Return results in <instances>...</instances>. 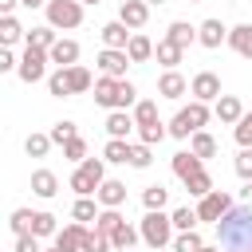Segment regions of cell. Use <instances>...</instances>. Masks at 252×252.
Here are the masks:
<instances>
[{
    "label": "cell",
    "instance_id": "obj_1",
    "mask_svg": "<svg viewBox=\"0 0 252 252\" xmlns=\"http://www.w3.org/2000/svg\"><path fill=\"white\" fill-rule=\"evenodd\" d=\"M217 244L220 252H252V201L232 205L217 220Z\"/></svg>",
    "mask_w": 252,
    "mask_h": 252
},
{
    "label": "cell",
    "instance_id": "obj_2",
    "mask_svg": "<svg viewBox=\"0 0 252 252\" xmlns=\"http://www.w3.org/2000/svg\"><path fill=\"white\" fill-rule=\"evenodd\" d=\"M94 102L98 106H106V110H130L134 102H138V91H134V83L130 79H98L94 83Z\"/></svg>",
    "mask_w": 252,
    "mask_h": 252
},
{
    "label": "cell",
    "instance_id": "obj_3",
    "mask_svg": "<svg viewBox=\"0 0 252 252\" xmlns=\"http://www.w3.org/2000/svg\"><path fill=\"white\" fill-rule=\"evenodd\" d=\"M205 122H209V106H205V102H189V106H181V110L169 118L165 134H169V138H193L197 130H205Z\"/></svg>",
    "mask_w": 252,
    "mask_h": 252
},
{
    "label": "cell",
    "instance_id": "obj_4",
    "mask_svg": "<svg viewBox=\"0 0 252 252\" xmlns=\"http://www.w3.org/2000/svg\"><path fill=\"white\" fill-rule=\"evenodd\" d=\"M102 181H106V161L102 158H83L75 165V173H71V189L79 197H94Z\"/></svg>",
    "mask_w": 252,
    "mask_h": 252
},
{
    "label": "cell",
    "instance_id": "obj_5",
    "mask_svg": "<svg viewBox=\"0 0 252 252\" xmlns=\"http://www.w3.org/2000/svg\"><path fill=\"white\" fill-rule=\"evenodd\" d=\"M138 232H142V240H146L154 252L173 244V220H169L165 213H146V217H142V224H138Z\"/></svg>",
    "mask_w": 252,
    "mask_h": 252
},
{
    "label": "cell",
    "instance_id": "obj_6",
    "mask_svg": "<svg viewBox=\"0 0 252 252\" xmlns=\"http://www.w3.org/2000/svg\"><path fill=\"white\" fill-rule=\"evenodd\" d=\"M43 12H47V24L55 32H71V28L83 24V4L79 0H47Z\"/></svg>",
    "mask_w": 252,
    "mask_h": 252
},
{
    "label": "cell",
    "instance_id": "obj_7",
    "mask_svg": "<svg viewBox=\"0 0 252 252\" xmlns=\"http://www.w3.org/2000/svg\"><path fill=\"white\" fill-rule=\"evenodd\" d=\"M47 51H39V47H24V55H20V63H16V75L32 87V83H43L47 79Z\"/></svg>",
    "mask_w": 252,
    "mask_h": 252
},
{
    "label": "cell",
    "instance_id": "obj_8",
    "mask_svg": "<svg viewBox=\"0 0 252 252\" xmlns=\"http://www.w3.org/2000/svg\"><path fill=\"white\" fill-rule=\"evenodd\" d=\"M232 209V197L224 193V189H213V193H205L201 201H197V220H209V224H217L224 213Z\"/></svg>",
    "mask_w": 252,
    "mask_h": 252
},
{
    "label": "cell",
    "instance_id": "obj_9",
    "mask_svg": "<svg viewBox=\"0 0 252 252\" xmlns=\"http://www.w3.org/2000/svg\"><path fill=\"white\" fill-rule=\"evenodd\" d=\"M189 94H193V102H217L220 98V79L213 75V71H197L193 79H189Z\"/></svg>",
    "mask_w": 252,
    "mask_h": 252
},
{
    "label": "cell",
    "instance_id": "obj_10",
    "mask_svg": "<svg viewBox=\"0 0 252 252\" xmlns=\"http://www.w3.org/2000/svg\"><path fill=\"white\" fill-rule=\"evenodd\" d=\"M94 63H98V71H102L106 79H126V67H130V55H126V51H114V47H102Z\"/></svg>",
    "mask_w": 252,
    "mask_h": 252
},
{
    "label": "cell",
    "instance_id": "obj_11",
    "mask_svg": "<svg viewBox=\"0 0 252 252\" xmlns=\"http://www.w3.org/2000/svg\"><path fill=\"white\" fill-rule=\"evenodd\" d=\"M94 201H98V209H122V205H126V181H118V177H106V181L98 185Z\"/></svg>",
    "mask_w": 252,
    "mask_h": 252
},
{
    "label": "cell",
    "instance_id": "obj_12",
    "mask_svg": "<svg viewBox=\"0 0 252 252\" xmlns=\"http://www.w3.org/2000/svg\"><path fill=\"white\" fill-rule=\"evenodd\" d=\"M118 20H122L130 32H138V28H146V20H150V4H146V0H122Z\"/></svg>",
    "mask_w": 252,
    "mask_h": 252
},
{
    "label": "cell",
    "instance_id": "obj_13",
    "mask_svg": "<svg viewBox=\"0 0 252 252\" xmlns=\"http://www.w3.org/2000/svg\"><path fill=\"white\" fill-rule=\"evenodd\" d=\"M169 165H173V173H177V181H181V185H185L189 177H197V173H205V161H201L197 154H189V150H181V154H173V161H169Z\"/></svg>",
    "mask_w": 252,
    "mask_h": 252
},
{
    "label": "cell",
    "instance_id": "obj_14",
    "mask_svg": "<svg viewBox=\"0 0 252 252\" xmlns=\"http://www.w3.org/2000/svg\"><path fill=\"white\" fill-rule=\"evenodd\" d=\"M98 35H102V47L126 51V43H130V35H134V32H130L122 20H110V24H102V32H98Z\"/></svg>",
    "mask_w": 252,
    "mask_h": 252
},
{
    "label": "cell",
    "instance_id": "obj_15",
    "mask_svg": "<svg viewBox=\"0 0 252 252\" xmlns=\"http://www.w3.org/2000/svg\"><path fill=\"white\" fill-rule=\"evenodd\" d=\"M224 39H228V28L220 20H201L197 24V43L201 47H220Z\"/></svg>",
    "mask_w": 252,
    "mask_h": 252
},
{
    "label": "cell",
    "instance_id": "obj_16",
    "mask_svg": "<svg viewBox=\"0 0 252 252\" xmlns=\"http://www.w3.org/2000/svg\"><path fill=\"white\" fill-rule=\"evenodd\" d=\"M240 59H252V24H236V28H228V39H224Z\"/></svg>",
    "mask_w": 252,
    "mask_h": 252
},
{
    "label": "cell",
    "instance_id": "obj_17",
    "mask_svg": "<svg viewBox=\"0 0 252 252\" xmlns=\"http://www.w3.org/2000/svg\"><path fill=\"white\" fill-rule=\"evenodd\" d=\"M185 91H189V79H185L181 71H165V75L158 79V94H161V98H181Z\"/></svg>",
    "mask_w": 252,
    "mask_h": 252
},
{
    "label": "cell",
    "instance_id": "obj_18",
    "mask_svg": "<svg viewBox=\"0 0 252 252\" xmlns=\"http://www.w3.org/2000/svg\"><path fill=\"white\" fill-rule=\"evenodd\" d=\"M106 134L118 138V142H130V134H134V118H130L126 110H110V114H106Z\"/></svg>",
    "mask_w": 252,
    "mask_h": 252
},
{
    "label": "cell",
    "instance_id": "obj_19",
    "mask_svg": "<svg viewBox=\"0 0 252 252\" xmlns=\"http://www.w3.org/2000/svg\"><path fill=\"white\" fill-rule=\"evenodd\" d=\"M83 232H87V224H79V220L67 224V228H59L55 232V248L59 252H79L83 248Z\"/></svg>",
    "mask_w": 252,
    "mask_h": 252
},
{
    "label": "cell",
    "instance_id": "obj_20",
    "mask_svg": "<svg viewBox=\"0 0 252 252\" xmlns=\"http://www.w3.org/2000/svg\"><path fill=\"white\" fill-rule=\"evenodd\" d=\"M165 39H169L173 47H181V51H185L189 43H197V28H193V24H185V20H173V24L165 28Z\"/></svg>",
    "mask_w": 252,
    "mask_h": 252
},
{
    "label": "cell",
    "instance_id": "obj_21",
    "mask_svg": "<svg viewBox=\"0 0 252 252\" xmlns=\"http://www.w3.org/2000/svg\"><path fill=\"white\" fill-rule=\"evenodd\" d=\"M47 59L59 63V67H75L79 63V43L75 39H55V47L47 51Z\"/></svg>",
    "mask_w": 252,
    "mask_h": 252
},
{
    "label": "cell",
    "instance_id": "obj_22",
    "mask_svg": "<svg viewBox=\"0 0 252 252\" xmlns=\"http://www.w3.org/2000/svg\"><path fill=\"white\" fill-rule=\"evenodd\" d=\"M32 193L43 197V201H51V197L59 193V177H55L51 169H35V173H32Z\"/></svg>",
    "mask_w": 252,
    "mask_h": 252
},
{
    "label": "cell",
    "instance_id": "obj_23",
    "mask_svg": "<svg viewBox=\"0 0 252 252\" xmlns=\"http://www.w3.org/2000/svg\"><path fill=\"white\" fill-rule=\"evenodd\" d=\"M240 114H244V106H240L236 94H220V98H217V118H220L224 126H236Z\"/></svg>",
    "mask_w": 252,
    "mask_h": 252
},
{
    "label": "cell",
    "instance_id": "obj_24",
    "mask_svg": "<svg viewBox=\"0 0 252 252\" xmlns=\"http://www.w3.org/2000/svg\"><path fill=\"white\" fill-rule=\"evenodd\" d=\"M138 240H142V232H138L134 224H126V220H122V224L110 232V248H118V252H130Z\"/></svg>",
    "mask_w": 252,
    "mask_h": 252
},
{
    "label": "cell",
    "instance_id": "obj_25",
    "mask_svg": "<svg viewBox=\"0 0 252 252\" xmlns=\"http://www.w3.org/2000/svg\"><path fill=\"white\" fill-rule=\"evenodd\" d=\"M28 35V28L16 20V16H0V47H12V43H20Z\"/></svg>",
    "mask_w": 252,
    "mask_h": 252
},
{
    "label": "cell",
    "instance_id": "obj_26",
    "mask_svg": "<svg viewBox=\"0 0 252 252\" xmlns=\"http://www.w3.org/2000/svg\"><path fill=\"white\" fill-rule=\"evenodd\" d=\"M24 39H28V47H39V51H51L59 35H55V28H51V24H39V28H32V32L24 35Z\"/></svg>",
    "mask_w": 252,
    "mask_h": 252
},
{
    "label": "cell",
    "instance_id": "obj_27",
    "mask_svg": "<svg viewBox=\"0 0 252 252\" xmlns=\"http://www.w3.org/2000/svg\"><path fill=\"white\" fill-rule=\"evenodd\" d=\"M126 55H130V63H146V59L154 55V43H150V35L134 32V35H130V43H126Z\"/></svg>",
    "mask_w": 252,
    "mask_h": 252
},
{
    "label": "cell",
    "instance_id": "obj_28",
    "mask_svg": "<svg viewBox=\"0 0 252 252\" xmlns=\"http://www.w3.org/2000/svg\"><path fill=\"white\" fill-rule=\"evenodd\" d=\"M63 71H67V91H71V94H83V91H91V87H94V79H91V71H87V67H79V63H75V67H63Z\"/></svg>",
    "mask_w": 252,
    "mask_h": 252
},
{
    "label": "cell",
    "instance_id": "obj_29",
    "mask_svg": "<svg viewBox=\"0 0 252 252\" xmlns=\"http://www.w3.org/2000/svg\"><path fill=\"white\" fill-rule=\"evenodd\" d=\"M154 55H158V63L165 67V71H177V63H181V47H173L169 39H158V47H154Z\"/></svg>",
    "mask_w": 252,
    "mask_h": 252
},
{
    "label": "cell",
    "instance_id": "obj_30",
    "mask_svg": "<svg viewBox=\"0 0 252 252\" xmlns=\"http://www.w3.org/2000/svg\"><path fill=\"white\" fill-rule=\"evenodd\" d=\"M130 118H134V126H138V130H142V126H154V122H161V118H158V102H150V98L134 102V114H130Z\"/></svg>",
    "mask_w": 252,
    "mask_h": 252
},
{
    "label": "cell",
    "instance_id": "obj_31",
    "mask_svg": "<svg viewBox=\"0 0 252 252\" xmlns=\"http://www.w3.org/2000/svg\"><path fill=\"white\" fill-rule=\"evenodd\" d=\"M189 154H197L201 161H205V158H213V154H217V138H213V134H205V130H197V134L189 138Z\"/></svg>",
    "mask_w": 252,
    "mask_h": 252
},
{
    "label": "cell",
    "instance_id": "obj_32",
    "mask_svg": "<svg viewBox=\"0 0 252 252\" xmlns=\"http://www.w3.org/2000/svg\"><path fill=\"white\" fill-rule=\"evenodd\" d=\"M165 201H169V189H165V185H150V189H142V205H146V213H161Z\"/></svg>",
    "mask_w": 252,
    "mask_h": 252
},
{
    "label": "cell",
    "instance_id": "obj_33",
    "mask_svg": "<svg viewBox=\"0 0 252 252\" xmlns=\"http://www.w3.org/2000/svg\"><path fill=\"white\" fill-rule=\"evenodd\" d=\"M98 213H102V209H98V201H94V197H79V201L71 205V217H75L79 224H87V220H98Z\"/></svg>",
    "mask_w": 252,
    "mask_h": 252
},
{
    "label": "cell",
    "instance_id": "obj_34",
    "mask_svg": "<svg viewBox=\"0 0 252 252\" xmlns=\"http://www.w3.org/2000/svg\"><path fill=\"white\" fill-rule=\"evenodd\" d=\"M51 146H55L51 134H28V138H24V154H28V158H47Z\"/></svg>",
    "mask_w": 252,
    "mask_h": 252
},
{
    "label": "cell",
    "instance_id": "obj_35",
    "mask_svg": "<svg viewBox=\"0 0 252 252\" xmlns=\"http://www.w3.org/2000/svg\"><path fill=\"white\" fill-rule=\"evenodd\" d=\"M169 220H173V232H193V228H197V209L181 205V209L169 213Z\"/></svg>",
    "mask_w": 252,
    "mask_h": 252
},
{
    "label": "cell",
    "instance_id": "obj_36",
    "mask_svg": "<svg viewBox=\"0 0 252 252\" xmlns=\"http://www.w3.org/2000/svg\"><path fill=\"white\" fill-rule=\"evenodd\" d=\"M201 248H205V240H201L197 228H193V232H177L173 244H169V252H201Z\"/></svg>",
    "mask_w": 252,
    "mask_h": 252
},
{
    "label": "cell",
    "instance_id": "obj_37",
    "mask_svg": "<svg viewBox=\"0 0 252 252\" xmlns=\"http://www.w3.org/2000/svg\"><path fill=\"white\" fill-rule=\"evenodd\" d=\"M126 158H130V142H118V138H110V142L102 146V161H114V165H126Z\"/></svg>",
    "mask_w": 252,
    "mask_h": 252
},
{
    "label": "cell",
    "instance_id": "obj_38",
    "mask_svg": "<svg viewBox=\"0 0 252 252\" xmlns=\"http://www.w3.org/2000/svg\"><path fill=\"white\" fill-rule=\"evenodd\" d=\"M232 138H236V146H240V150H252V110H244V114H240V122L232 126Z\"/></svg>",
    "mask_w": 252,
    "mask_h": 252
},
{
    "label": "cell",
    "instance_id": "obj_39",
    "mask_svg": "<svg viewBox=\"0 0 252 252\" xmlns=\"http://www.w3.org/2000/svg\"><path fill=\"white\" fill-rule=\"evenodd\" d=\"M134 169H150V161H154V150L146 146V142H130V158H126Z\"/></svg>",
    "mask_w": 252,
    "mask_h": 252
},
{
    "label": "cell",
    "instance_id": "obj_40",
    "mask_svg": "<svg viewBox=\"0 0 252 252\" xmlns=\"http://www.w3.org/2000/svg\"><path fill=\"white\" fill-rule=\"evenodd\" d=\"M32 220H35V213H32V209H12L8 228H12L16 236H24V232H32Z\"/></svg>",
    "mask_w": 252,
    "mask_h": 252
},
{
    "label": "cell",
    "instance_id": "obj_41",
    "mask_svg": "<svg viewBox=\"0 0 252 252\" xmlns=\"http://www.w3.org/2000/svg\"><path fill=\"white\" fill-rule=\"evenodd\" d=\"M118 224H122V213H118V209H102V213H98V220H94V232L110 236Z\"/></svg>",
    "mask_w": 252,
    "mask_h": 252
},
{
    "label": "cell",
    "instance_id": "obj_42",
    "mask_svg": "<svg viewBox=\"0 0 252 252\" xmlns=\"http://www.w3.org/2000/svg\"><path fill=\"white\" fill-rule=\"evenodd\" d=\"M55 232H59L55 217H51V213H35V220H32V236L43 240V236H55Z\"/></svg>",
    "mask_w": 252,
    "mask_h": 252
},
{
    "label": "cell",
    "instance_id": "obj_43",
    "mask_svg": "<svg viewBox=\"0 0 252 252\" xmlns=\"http://www.w3.org/2000/svg\"><path fill=\"white\" fill-rule=\"evenodd\" d=\"M47 134H51V142H55V146H63V142H71V138H79V126L63 118V122H55V126H51Z\"/></svg>",
    "mask_w": 252,
    "mask_h": 252
},
{
    "label": "cell",
    "instance_id": "obj_44",
    "mask_svg": "<svg viewBox=\"0 0 252 252\" xmlns=\"http://www.w3.org/2000/svg\"><path fill=\"white\" fill-rule=\"evenodd\" d=\"M79 252H110V236H102V232H83V248Z\"/></svg>",
    "mask_w": 252,
    "mask_h": 252
},
{
    "label": "cell",
    "instance_id": "obj_45",
    "mask_svg": "<svg viewBox=\"0 0 252 252\" xmlns=\"http://www.w3.org/2000/svg\"><path fill=\"white\" fill-rule=\"evenodd\" d=\"M185 189H189V197H197V201H201L205 193H213V177H209V173H197V177H189V181H185Z\"/></svg>",
    "mask_w": 252,
    "mask_h": 252
},
{
    "label": "cell",
    "instance_id": "obj_46",
    "mask_svg": "<svg viewBox=\"0 0 252 252\" xmlns=\"http://www.w3.org/2000/svg\"><path fill=\"white\" fill-rule=\"evenodd\" d=\"M47 91H51L55 98H67V94H71V91H67V71H63V67L47 75Z\"/></svg>",
    "mask_w": 252,
    "mask_h": 252
},
{
    "label": "cell",
    "instance_id": "obj_47",
    "mask_svg": "<svg viewBox=\"0 0 252 252\" xmlns=\"http://www.w3.org/2000/svg\"><path fill=\"white\" fill-rule=\"evenodd\" d=\"M161 138H165V122H154V126H142V130H138V142H146L150 150H154Z\"/></svg>",
    "mask_w": 252,
    "mask_h": 252
},
{
    "label": "cell",
    "instance_id": "obj_48",
    "mask_svg": "<svg viewBox=\"0 0 252 252\" xmlns=\"http://www.w3.org/2000/svg\"><path fill=\"white\" fill-rule=\"evenodd\" d=\"M63 158L79 165V161L87 158V142H83V138H71V142H63Z\"/></svg>",
    "mask_w": 252,
    "mask_h": 252
},
{
    "label": "cell",
    "instance_id": "obj_49",
    "mask_svg": "<svg viewBox=\"0 0 252 252\" xmlns=\"http://www.w3.org/2000/svg\"><path fill=\"white\" fill-rule=\"evenodd\" d=\"M232 169H236V177L252 181V150H240V154H236V161H232Z\"/></svg>",
    "mask_w": 252,
    "mask_h": 252
},
{
    "label": "cell",
    "instance_id": "obj_50",
    "mask_svg": "<svg viewBox=\"0 0 252 252\" xmlns=\"http://www.w3.org/2000/svg\"><path fill=\"white\" fill-rule=\"evenodd\" d=\"M12 252H43V248H39V236L24 232V236H16V248H12Z\"/></svg>",
    "mask_w": 252,
    "mask_h": 252
},
{
    "label": "cell",
    "instance_id": "obj_51",
    "mask_svg": "<svg viewBox=\"0 0 252 252\" xmlns=\"http://www.w3.org/2000/svg\"><path fill=\"white\" fill-rule=\"evenodd\" d=\"M16 55H12V47H0V75H8V71H16Z\"/></svg>",
    "mask_w": 252,
    "mask_h": 252
},
{
    "label": "cell",
    "instance_id": "obj_52",
    "mask_svg": "<svg viewBox=\"0 0 252 252\" xmlns=\"http://www.w3.org/2000/svg\"><path fill=\"white\" fill-rule=\"evenodd\" d=\"M20 0H0V16H12V8H16Z\"/></svg>",
    "mask_w": 252,
    "mask_h": 252
},
{
    "label": "cell",
    "instance_id": "obj_53",
    "mask_svg": "<svg viewBox=\"0 0 252 252\" xmlns=\"http://www.w3.org/2000/svg\"><path fill=\"white\" fill-rule=\"evenodd\" d=\"M24 8H47V0H20Z\"/></svg>",
    "mask_w": 252,
    "mask_h": 252
},
{
    "label": "cell",
    "instance_id": "obj_54",
    "mask_svg": "<svg viewBox=\"0 0 252 252\" xmlns=\"http://www.w3.org/2000/svg\"><path fill=\"white\" fill-rule=\"evenodd\" d=\"M244 197H248V201H252V181H244Z\"/></svg>",
    "mask_w": 252,
    "mask_h": 252
},
{
    "label": "cell",
    "instance_id": "obj_55",
    "mask_svg": "<svg viewBox=\"0 0 252 252\" xmlns=\"http://www.w3.org/2000/svg\"><path fill=\"white\" fill-rule=\"evenodd\" d=\"M201 252H220V244H205V248H201Z\"/></svg>",
    "mask_w": 252,
    "mask_h": 252
},
{
    "label": "cell",
    "instance_id": "obj_56",
    "mask_svg": "<svg viewBox=\"0 0 252 252\" xmlns=\"http://www.w3.org/2000/svg\"><path fill=\"white\" fill-rule=\"evenodd\" d=\"M79 4H83V8H87V4H98V0H79Z\"/></svg>",
    "mask_w": 252,
    "mask_h": 252
},
{
    "label": "cell",
    "instance_id": "obj_57",
    "mask_svg": "<svg viewBox=\"0 0 252 252\" xmlns=\"http://www.w3.org/2000/svg\"><path fill=\"white\" fill-rule=\"evenodd\" d=\"M146 4H165V0H146Z\"/></svg>",
    "mask_w": 252,
    "mask_h": 252
},
{
    "label": "cell",
    "instance_id": "obj_58",
    "mask_svg": "<svg viewBox=\"0 0 252 252\" xmlns=\"http://www.w3.org/2000/svg\"><path fill=\"white\" fill-rule=\"evenodd\" d=\"M47 252H59V248H47Z\"/></svg>",
    "mask_w": 252,
    "mask_h": 252
},
{
    "label": "cell",
    "instance_id": "obj_59",
    "mask_svg": "<svg viewBox=\"0 0 252 252\" xmlns=\"http://www.w3.org/2000/svg\"><path fill=\"white\" fill-rule=\"evenodd\" d=\"M189 4H201V0H189Z\"/></svg>",
    "mask_w": 252,
    "mask_h": 252
},
{
    "label": "cell",
    "instance_id": "obj_60",
    "mask_svg": "<svg viewBox=\"0 0 252 252\" xmlns=\"http://www.w3.org/2000/svg\"><path fill=\"white\" fill-rule=\"evenodd\" d=\"M158 252H169V248H158Z\"/></svg>",
    "mask_w": 252,
    "mask_h": 252
}]
</instances>
